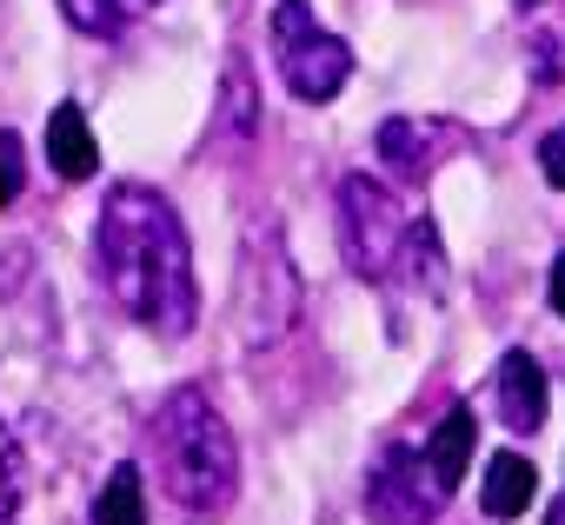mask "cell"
<instances>
[{
	"mask_svg": "<svg viewBox=\"0 0 565 525\" xmlns=\"http://www.w3.org/2000/svg\"><path fill=\"white\" fill-rule=\"evenodd\" d=\"M94 274L134 326H147L160 340L193 333V320H200L193 246H186V226L167 193L134 186V180L107 193V206L94 219Z\"/></svg>",
	"mask_w": 565,
	"mask_h": 525,
	"instance_id": "obj_1",
	"label": "cell"
},
{
	"mask_svg": "<svg viewBox=\"0 0 565 525\" xmlns=\"http://www.w3.org/2000/svg\"><path fill=\"white\" fill-rule=\"evenodd\" d=\"M153 472L180 512H226L239 492V446L200 386H173L153 406Z\"/></svg>",
	"mask_w": 565,
	"mask_h": 525,
	"instance_id": "obj_2",
	"label": "cell"
},
{
	"mask_svg": "<svg viewBox=\"0 0 565 525\" xmlns=\"http://www.w3.org/2000/svg\"><path fill=\"white\" fill-rule=\"evenodd\" d=\"M413 213L366 173L340 180V246H347V267L360 280H393L399 274V253H406Z\"/></svg>",
	"mask_w": 565,
	"mask_h": 525,
	"instance_id": "obj_3",
	"label": "cell"
},
{
	"mask_svg": "<svg viewBox=\"0 0 565 525\" xmlns=\"http://www.w3.org/2000/svg\"><path fill=\"white\" fill-rule=\"evenodd\" d=\"M273 61H279V74H287V87L300 100H313V107L333 100L353 81V47L313 21L307 0H279L273 8Z\"/></svg>",
	"mask_w": 565,
	"mask_h": 525,
	"instance_id": "obj_4",
	"label": "cell"
},
{
	"mask_svg": "<svg viewBox=\"0 0 565 525\" xmlns=\"http://www.w3.org/2000/svg\"><path fill=\"white\" fill-rule=\"evenodd\" d=\"M446 505V492L426 472V452L413 446H386L366 472V518L373 525H433Z\"/></svg>",
	"mask_w": 565,
	"mask_h": 525,
	"instance_id": "obj_5",
	"label": "cell"
},
{
	"mask_svg": "<svg viewBox=\"0 0 565 525\" xmlns=\"http://www.w3.org/2000/svg\"><path fill=\"white\" fill-rule=\"evenodd\" d=\"M492 406H499L505 432H539V426H545V366H539L525 346H512V353L499 360V373H492Z\"/></svg>",
	"mask_w": 565,
	"mask_h": 525,
	"instance_id": "obj_6",
	"label": "cell"
},
{
	"mask_svg": "<svg viewBox=\"0 0 565 525\" xmlns=\"http://www.w3.org/2000/svg\"><path fill=\"white\" fill-rule=\"evenodd\" d=\"M47 160H54L61 180H94L100 173V140H94V127L74 100H61L47 114Z\"/></svg>",
	"mask_w": 565,
	"mask_h": 525,
	"instance_id": "obj_7",
	"label": "cell"
},
{
	"mask_svg": "<svg viewBox=\"0 0 565 525\" xmlns=\"http://www.w3.org/2000/svg\"><path fill=\"white\" fill-rule=\"evenodd\" d=\"M472 439H479L472 406H452V413L433 426V439H426V472H433L439 492H459V479H466V465H472Z\"/></svg>",
	"mask_w": 565,
	"mask_h": 525,
	"instance_id": "obj_8",
	"label": "cell"
},
{
	"mask_svg": "<svg viewBox=\"0 0 565 525\" xmlns=\"http://www.w3.org/2000/svg\"><path fill=\"white\" fill-rule=\"evenodd\" d=\"M539 499V472L525 452H492L486 459V485H479V505L486 518H525V505Z\"/></svg>",
	"mask_w": 565,
	"mask_h": 525,
	"instance_id": "obj_9",
	"label": "cell"
},
{
	"mask_svg": "<svg viewBox=\"0 0 565 525\" xmlns=\"http://www.w3.org/2000/svg\"><path fill=\"white\" fill-rule=\"evenodd\" d=\"M94 525H147V479L134 459H120L94 499Z\"/></svg>",
	"mask_w": 565,
	"mask_h": 525,
	"instance_id": "obj_10",
	"label": "cell"
},
{
	"mask_svg": "<svg viewBox=\"0 0 565 525\" xmlns=\"http://www.w3.org/2000/svg\"><path fill=\"white\" fill-rule=\"evenodd\" d=\"M160 0H61V14L81 28V34H94V41H114V34H127L140 14H153Z\"/></svg>",
	"mask_w": 565,
	"mask_h": 525,
	"instance_id": "obj_11",
	"label": "cell"
},
{
	"mask_svg": "<svg viewBox=\"0 0 565 525\" xmlns=\"http://www.w3.org/2000/svg\"><path fill=\"white\" fill-rule=\"evenodd\" d=\"M380 160L399 167V173H419V160H426V133H419L413 120H386V127H380Z\"/></svg>",
	"mask_w": 565,
	"mask_h": 525,
	"instance_id": "obj_12",
	"label": "cell"
},
{
	"mask_svg": "<svg viewBox=\"0 0 565 525\" xmlns=\"http://www.w3.org/2000/svg\"><path fill=\"white\" fill-rule=\"evenodd\" d=\"M253 127H259V107H253V87H246V67L233 61V67H226V133H233V140H246Z\"/></svg>",
	"mask_w": 565,
	"mask_h": 525,
	"instance_id": "obj_13",
	"label": "cell"
},
{
	"mask_svg": "<svg viewBox=\"0 0 565 525\" xmlns=\"http://www.w3.org/2000/svg\"><path fill=\"white\" fill-rule=\"evenodd\" d=\"M21 186H28V147H21V133L0 127V206H14Z\"/></svg>",
	"mask_w": 565,
	"mask_h": 525,
	"instance_id": "obj_14",
	"label": "cell"
},
{
	"mask_svg": "<svg viewBox=\"0 0 565 525\" xmlns=\"http://www.w3.org/2000/svg\"><path fill=\"white\" fill-rule=\"evenodd\" d=\"M14 505H21V446L0 419V518H14Z\"/></svg>",
	"mask_w": 565,
	"mask_h": 525,
	"instance_id": "obj_15",
	"label": "cell"
},
{
	"mask_svg": "<svg viewBox=\"0 0 565 525\" xmlns=\"http://www.w3.org/2000/svg\"><path fill=\"white\" fill-rule=\"evenodd\" d=\"M539 173H545V186H565V127H552L539 140Z\"/></svg>",
	"mask_w": 565,
	"mask_h": 525,
	"instance_id": "obj_16",
	"label": "cell"
},
{
	"mask_svg": "<svg viewBox=\"0 0 565 525\" xmlns=\"http://www.w3.org/2000/svg\"><path fill=\"white\" fill-rule=\"evenodd\" d=\"M552 313H558V320H565V253H558V259H552Z\"/></svg>",
	"mask_w": 565,
	"mask_h": 525,
	"instance_id": "obj_17",
	"label": "cell"
},
{
	"mask_svg": "<svg viewBox=\"0 0 565 525\" xmlns=\"http://www.w3.org/2000/svg\"><path fill=\"white\" fill-rule=\"evenodd\" d=\"M545 525H565V499H558V505H552V512H545Z\"/></svg>",
	"mask_w": 565,
	"mask_h": 525,
	"instance_id": "obj_18",
	"label": "cell"
},
{
	"mask_svg": "<svg viewBox=\"0 0 565 525\" xmlns=\"http://www.w3.org/2000/svg\"><path fill=\"white\" fill-rule=\"evenodd\" d=\"M519 8H539V0H519Z\"/></svg>",
	"mask_w": 565,
	"mask_h": 525,
	"instance_id": "obj_19",
	"label": "cell"
}]
</instances>
